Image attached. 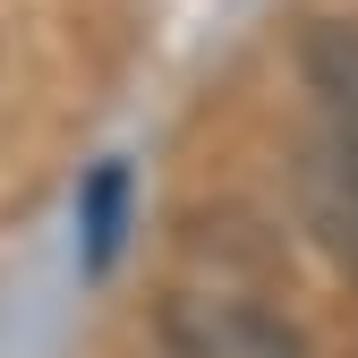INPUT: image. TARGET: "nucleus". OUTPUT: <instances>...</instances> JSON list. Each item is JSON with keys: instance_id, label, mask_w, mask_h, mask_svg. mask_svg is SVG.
Here are the masks:
<instances>
[{"instance_id": "2", "label": "nucleus", "mask_w": 358, "mask_h": 358, "mask_svg": "<svg viewBox=\"0 0 358 358\" xmlns=\"http://www.w3.org/2000/svg\"><path fill=\"white\" fill-rule=\"evenodd\" d=\"M162 333L179 358H307L299 324H282L273 307H256V299H171L162 307Z\"/></svg>"}, {"instance_id": "4", "label": "nucleus", "mask_w": 358, "mask_h": 358, "mask_svg": "<svg viewBox=\"0 0 358 358\" xmlns=\"http://www.w3.org/2000/svg\"><path fill=\"white\" fill-rule=\"evenodd\" d=\"M299 60H307V85L324 94L333 128H358V26H316Z\"/></svg>"}, {"instance_id": "3", "label": "nucleus", "mask_w": 358, "mask_h": 358, "mask_svg": "<svg viewBox=\"0 0 358 358\" xmlns=\"http://www.w3.org/2000/svg\"><path fill=\"white\" fill-rule=\"evenodd\" d=\"M77 231H85V273H111L120 231H128V162H94L77 188Z\"/></svg>"}, {"instance_id": "1", "label": "nucleus", "mask_w": 358, "mask_h": 358, "mask_svg": "<svg viewBox=\"0 0 358 358\" xmlns=\"http://www.w3.org/2000/svg\"><path fill=\"white\" fill-rule=\"evenodd\" d=\"M290 196H299L307 239H316L341 273H358V128H324V137L299 145Z\"/></svg>"}]
</instances>
